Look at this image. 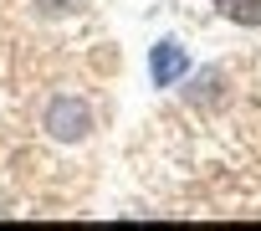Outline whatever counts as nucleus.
<instances>
[{
	"label": "nucleus",
	"mask_w": 261,
	"mask_h": 231,
	"mask_svg": "<svg viewBox=\"0 0 261 231\" xmlns=\"http://www.w3.org/2000/svg\"><path fill=\"white\" fill-rule=\"evenodd\" d=\"M41 124H46L51 139H62V144H82V139L92 134V108H87L82 98L67 93V98H51V103H46V119H41Z\"/></svg>",
	"instance_id": "nucleus-1"
},
{
	"label": "nucleus",
	"mask_w": 261,
	"mask_h": 231,
	"mask_svg": "<svg viewBox=\"0 0 261 231\" xmlns=\"http://www.w3.org/2000/svg\"><path fill=\"white\" fill-rule=\"evenodd\" d=\"M215 11L236 26H261V0H215Z\"/></svg>",
	"instance_id": "nucleus-3"
},
{
	"label": "nucleus",
	"mask_w": 261,
	"mask_h": 231,
	"mask_svg": "<svg viewBox=\"0 0 261 231\" xmlns=\"http://www.w3.org/2000/svg\"><path fill=\"white\" fill-rule=\"evenodd\" d=\"M185 72H190V52L174 36L154 41V52H149V82L154 87H174V82H185Z\"/></svg>",
	"instance_id": "nucleus-2"
}]
</instances>
